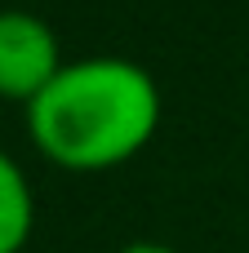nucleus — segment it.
<instances>
[{
  "label": "nucleus",
  "mask_w": 249,
  "mask_h": 253,
  "mask_svg": "<svg viewBox=\"0 0 249 253\" xmlns=\"http://www.w3.org/2000/svg\"><path fill=\"white\" fill-rule=\"evenodd\" d=\"M120 253H174V249H165V245H151V240H143V245H125Z\"/></svg>",
  "instance_id": "nucleus-4"
},
{
  "label": "nucleus",
  "mask_w": 249,
  "mask_h": 253,
  "mask_svg": "<svg viewBox=\"0 0 249 253\" xmlns=\"http://www.w3.org/2000/svg\"><path fill=\"white\" fill-rule=\"evenodd\" d=\"M58 71L62 49L53 27L27 9H0V98L27 107Z\"/></svg>",
  "instance_id": "nucleus-2"
},
{
  "label": "nucleus",
  "mask_w": 249,
  "mask_h": 253,
  "mask_svg": "<svg viewBox=\"0 0 249 253\" xmlns=\"http://www.w3.org/2000/svg\"><path fill=\"white\" fill-rule=\"evenodd\" d=\"M160 125V89L129 58H80L27 102V133L45 160L98 173L134 160Z\"/></svg>",
  "instance_id": "nucleus-1"
},
{
  "label": "nucleus",
  "mask_w": 249,
  "mask_h": 253,
  "mask_svg": "<svg viewBox=\"0 0 249 253\" xmlns=\"http://www.w3.org/2000/svg\"><path fill=\"white\" fill-rule=\"evenodd\" d=\"M36 227V196L22 165L0 151V253H22Z\"/></svg>",
  "instance_id": "nucleus-3"
}]
</instances>
